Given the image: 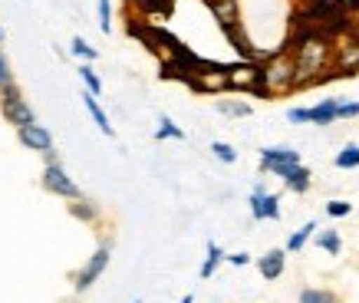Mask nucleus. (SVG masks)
I'll list each match as a JSON object with an SVG mask.
<instances>
[{"instance_id":"obj_10","label":"nucleus","mask_w":359,"mask_h":303,"mask_svg":"<svg viewBox=\"0 0 359 303\" xmlns=\"http://www.w3.org/2000/svg\"><path fill=\"white\" fill-rule=\"evenodd\" d=\"M17 139H20V145L23 149H30V152H50L53 149V132L46 129V126H27V129H17Z\"/></svg>"},{"instance_id":"obj_25","label":"nucleus","mask_w":359,"mask_h":303,"mask_svg":"<svg viewBox=\"0 0 359 303\" xmlns=\"http://www.w3.org/2000/svg\"><path fill=\"white\" fill-rule=\"evenodd\" d=\"M79 76H83V83H86V93H93V96H99V93H102V79H99L96 69H93L89 63L79 66Z\"/></svg>"},{"instance_id":"obj_13","label":"nucleus","mask_w":359,"mask_h":303,"mask_svg":"<svg viewBox=\"0 0 359 303\" xmlns=\"http://www.w3.org/2000/svg\"><path fill=\"white\" fill-rule=\"evenodd\" d=\"M283 184H287V191H294V195H306L310 184H313V172H310L306 165H297L294 172L283 178Z\"/></svg>"},{"instance_id":"obj_12","label":"nucleus","mask_w":359,"mask_h":303,"mask_svg":"<svg viewBox=\"0 0 359 303\" xmlns=\"http://www.w3.org/2000/svg\"><path fill=\"white\" fill-rule=\"evenodd\" d=\"M283 267H287V250H280V248L267 250V254L257 260V271H261L264 281H277L283 274Z\"/></svg>"},{"instance_id":"obj_20","label":"nucleus","mask_w":359,"mask_h":303,"mask_svg":"<svg viewBox=\"0 0 359 303\" xmlns=\"http://www.w3.org/2000/svg\"><path fill=\"white\" fill-rule=\"evenodd\" d=\"M300 303H339V297L333 290H316V287H306V290H300Z\"/></svg>"},{"instance_id":"obj_28","label":"nucleus","mask_w":359,"mask_h":303,"mask_svg":"<svg viewBox=\"0 0 359 303\" xmlns=\"http://www.w3.org/2000/svg\"><path fill=\"white\" fill-rule=\"evenodd\" d=\"M264 217H267V221H277V217H280V195H271V191L264 195Z\"/></svg>"},{"instance_id":"obj_1","label":"nucleus","mask_w":359,"mask_h":303,"mask_svg":"<svg viewBox=\"0 0 359 303\" xmlns=\"http://www.w3.org/2000/svg\"><path fill=\"white\" fill-rule=\"evenodd\" d=\"M290 56L297 66L294 89H310L320 86L327 79H337L333 73V36L323 30H300L297 27L294 40H290Z\"/></svg>"},{"instance_id":"obj_21","label":"nucleus","mask_w":359,"mask_h":303,"mask_svg":"<svg viewBox=\"0 0 359 303\" xmlns=\"http://www.w3.org/2000/svg\"><path fill=\"white\" fill-rule=\"evenodd\" d=\"M218 112H224V116H234V119H244V116H250V106H248V102H238V99H221V102H218Z\"/></svg>"},{"instance_id":"obj_33","label":"nucleus","mask_w":359,"mask_h":303,"mask_svg":"<svg viewBox=\"0 0 359 303\" xmlns=\"http://www.w3.org/2000/svg\"><path fill=\"white\" fill-rule=\"evenodd\" d=\"M287 119L294 122V126H304V122H310V109H304V106L287 109Z\"/></svg>"},{"instance_id":"obj_39","label":"nucleus","mask_w":359,"mask_h":303,"mask_svg":"<svg viewBox=\"0 0 359 303\" xmlns=\"http://www.w3.org/2000/svg\"><path fill=\"white\" fill-rule=\"evenodd\" d=\"M132 303H142V300H132Z\"/></svg>"},{"instance_id":"obj_14","label":"nucleus","mask_w":359,"mask_h":303,"mask_svg":"<svg viewBox=\"0 0 359 303\" xmlns=\"http://www.w3.org/2000/svg\"><path fill=\"white\" fill-rule=\"evenodd\" d=\"M337 109H339V99H323V102L310 106V122L313 126H333L337 122Z\"/></svg>"},{"instance_id":"obj_11","label":"nucleus","mask_w":359,"mask_h":303,"mask_svg":"<svg viewBox=\"0 0 359 303\" xmlns=\"http://www.w3.org/2000/svg\"><path fill=\"white\" fill-rule=\"evenodd\" d=\"M277 165H304L300 152L290 145H273V149H261V172H271Z\"/></svg>"},{"instance_id":"obj_38","label":"nucleus","mask_w":359,"mask_h":303,"mask_svg":"<svg viewBox=\"0 0 359 303\" xmlns=\"http://www.w3.org/2000/svg\"><path fill=\"white\" fill-rule=\"evenodd\" d=\"M0 43H4V27H0Z\"/></svg>"},{"instance_id":"obj_32","label":"nucleus","mask_w":359,"mask_h":303,"mask_svg":"<svg viewBox=\"0 0 359 303\" xmlns=\"http://www.w3.org/2000/svg\"><path fill=\"white\" fill-rule=\"evenodd\" d=\"M349 211H353V205H349V201H343V198H337V201H330V205H327V215L330 217H346Z\"/></svg>"},{"instance_id":"obj_4","label":"nucleus","mask_w":359,"mask_h":303,"mask_svg":"<svg viewBox=\"0 0 359 303\" xmlns=\"http://www.w3.org/2000/svg\"><path fill=\"white\" fill-rule=\"evenodd\" d=\"M188 83H191L198 93H221V89H228V66L195 60L191 69H188Z\"/></svg>"},{"instance_id":"obj_3","label":"nucleus","mask_w":359,"mask_h":303,"mask_svg":"<svg viewBox=\"0 0 359 303\" xmlns=\"http://www.w3.org/2000/svg\"><path fill=\"white\" fill-rule=\"evenodd\" d=\"M333 73L356 76L359 73V27H346L333 36Z\"/></svg>"},{"instance_id":"obj_2","label":"nucleus","mask_w":359,"mask_h":303,"mask_svg":"<svg viewBox=\"0 0 359 303\" xmlns=\"http://www.w3.org/2000/svg\"><path fill=\"white\" fill-rule=\"evenodd\" d=\"M294 79H297L294 56L283 46V50L271 53L261 63V89H257V96H287V93H297Z\"/></svg>"},{"instance_id":"obj_6","label":"nucleus","mask_w":359,"mask_h":303,"mask_svg":"<svg viewBox=\"0 0 359 303\" xmlns=\"http://www.w3.org/2000/svg\"><path fill=\"white\" fill-rule=\"evenodd\" d=\"M43 188L50 191V195H56V198H66V201H76V198H83V191H79V184L66 175V168L63 165H46L43 168Z\"/></svg>"},{"instance_id":"obj_16","label":"nucleus","mask_w":359,"mask_h":303,"mask_svg":"<svg viewBox=\"0 0 359 303\" xmlns=\"http://www.w3.org/2000/svg\"><path fill=\"white\" fill-rule=\"evenodd\" d=\"M205 264H201V277H215V271H218V264L221 260H228V254H224V250L218 248V244H215V241H208V248H205Z\"/></svg>"},{"instance_id":"obj_17","label":"nucleus","mask_w":359,"mask_h":303,"mask_svg":"<svg viewBox=\"0 0 359 303\" xmlns=\"http://www.w3.org/2000/svg\"><path fill=\"white\" fill-rule=\"evenodd\" d=\"M313 231H316V221H306V224L300 227V231H294V234H290V241H287V248H283V250H290V254L304 250V248H306V241L313 238Z\"/></svg>"},{"instance_id":"obj_7","label":"nucleus","mask_w":359,"mask_h":303,"mask_svg":"<svg viewBox=\"0 0 359 303\" xmlns=\"http://www.w3.org/2000/svg\"><path fill=\"white\" fill-rule=\"evenodd\" d=\"M228 89H241V93H254L261 89V63H250V60H241V63L228 66Z\"/></svg>"},{"instance_id":"obj_31","label":"nucleus","mask_w":359,"mask_h":303,"mask_svg":"<svg viewBox=\"0 0 359 303\" xmlns=\"http://www.w3.org/2000/svg\"><path fill=\"white\" fill-rule=\"evenodd\" d=\"M7 86H13V73H11V60H7V53L0 50V93Z\"/></svg>"},{"instance_id":"obj_24","label":"nucleus","mask_w":359,"mask_h":303,"mask_svg":"<svg viewBox=\"0 0 359 303\" xmlns=\"http://www.w3.org/2000/svg\"><path fill=\"white\" fill-rule=\"evenodd\" d=\"M69 53L73 56H79V60H83V63H93V60H96V50H93V46L86 43V40H83V36H73V43H69Z\"/></svg>"},{"instance_id":"obj_29","label":"nucleus","mask_w":359,"mask_h":303,"mask_svg":"<svg viewBox=\"0 0 359 303\" xmlns=\"http://www.w3.org/2000/svg\"><path fill=\"white\" fill-rule=\"evenodd\" d=\"M139 11H145V13H172V0H139Z\"/></svg>"},{"instance_id":"obj_9","label":"nucleus","mask_w":359,"mask_h":303,"mask_svg":"<svg viewBox=\"0 0 359 303\" xmlns=\"http://www.w3.org/2000/svg\"><path fill=\"white\" fill-rule=\"evenodd\" d=\"M208 11L215 13V20L221 23V30L231 33L241 27V4L238 0H205Z\"/></svg>"},{"instance_id":"obj_36","label":"nucleus","mask_w":359,"mask_h":303,"mask_svg":"<svg viewBox=\"0 0 359 303\" xmlns=\"http://www.w3.org/2000/svg\"><path fill=\"white\" fill-rule=\"evenodd\" d=\"M43 162H46V165H60V159H56V152H53V149L43 152Z\"/></svg>"},{"instance_id":"obj_15","label":"nucleus","mask_w":359,"mask_h":303,"mask_svg":"<svg viewBox=\"0 0 359 303\" xmlns=\"http://www.w3.org/2000/svg\"><path fill=\"white\" fill-rule=\"evenodd\" d=\"M83 106L89 109V116H93V122L99 126V132H102V135H116V132H112V126H109V116L102 112V106H99V99L93 96V93H83Z\"/></svg>"},{"instance_id":"obj_30","label":"nucleus","mask_w":359,"mask_h":303,"mask_svg":"<svg viewBox=\"0 0 359 303\" xmlns=\"http://www.w3.org/2000/svg\"><path fill=\"white\" fill-rule=\"evenodd\" d=\"M99 30L102 33L112 30V4L109 0H99Z\"/></svg>"},{"instance_id":"obj_19","label":"nucleus","mask_w":359,"mask_h":303,"mask_svg":"<svg viewBox=\"0 0 359 303\" xmlns=\"http://www.w3.org/2000/svg\"><path fill=\"white\" fill-rule=\"evenodd\" d=\"M316 244L327 250V254H333L337 257L339 250H343V241H339V231H333V227H327V231H320L316 234Z\"/></svg>"},{"instance_id":"obj_22","label":"nucleus","mask_w":359,"mask_h":303,"mask_svg":"<svg viewBox=\"0 0 359 303\" xmlns=\"http://www.w3.org/2000/svg\"><path fill=\"white\" fill-rule=\"evenodd\" d=\"M264 195H267V188L264 184H254V191H250V215H254V221H267L264 217Z\"/></svg>"},{"instance_id":"obj_8","label":"nucleus","mask_w":359,"mask_h":303,"mask_svg":"<svg viewBox=\"0 0 359 303\" xmlns=\"http://www.w3.org/2000/svg\"><path fill=\"white\" fill-rule=\"evenodd\" d=\"M109 257H112L109 244H99L96 254H93V257H89L86 264H83V271L76 274V290H79V293L89 290V287H93V283H96L99 277H102V271L109 267Z\"/></svg>"},{"instance_id":"obj_26","label":"nucleus","mask_w":359,"mask_h":303,"mask_svg":"<svg viewBox=\"0 0 359 303\" xmlns=\"http://www.w3.org/2000/svg\"><path fill=\"white\" fill-rule=\"evenodd\" d=\"M155 139H185V132L178 129L168 116H162V119H158V129H155Z\"/></svg>"},{"instance_id":"obj_5","label":"nucleus","mask_w":359,"mask_h":303,"mask_svg":"<svg viewBox=\"0 0 359 303\" xmlns=\"http://www.w3.org/2000/svg\"><path fill=\"white\" fill-rule=\"evenodd\" d=\"M0 112H4V119L11 122V126H17V129H27V126H33V122H36L30 102L23 99V93L17 89V83L0 93Z\"/></svg>"},{"instance_id":"obj_34","label":"nucleus","mask_w":359,"mask_h":303,"mask_svg":"<svg viewBox=\"0 0 359 303\" xmlns=\"http://www.w3.org/2000/svg\"><path fill=\"white\" fill-rule=\"evenodd\" d=\"M359 116V102H339L337 119H356Z\"/></svg>"},{"instance_id":"obj_35","label":"nucleus","mask_w":359,"mask_h":303,"mask_svg":"<svg viewBox=\"0 0 359 303\" xmlns=\"http://www.w3.org/2000/svg\"><path fill=\"white\" fill-rule=\"evenodd\" d=\"M228 264H234V267H248V264H250V254H244V250H238V254H228Z\"/></svg>"},{"instance_id":"obj_37","label":"nucleus","mask_w":359,"mask_h":303,"mask_svg":"<svg viewBox=\"0 0 359 303\" xmlns=\"http://www.w3.org/2000/svg\"><path fill=\"white\" fill-rule=\"evenodd\" d=\"M182 303H195V293H185V297H182Z\"/></svg>"},{"instance_id":"obj_18","label":"nucleus","mask_w":359,"mask_h":303,"mask_svg":"<svg viewBox=\"0 0 359 303\" xmlns=\"http://www.w3.org/2000/svg\"><path fill=\"white\" fill-rule=\"evenodd\" d=\"M69 215L79 217V221H96V217H99V205H93L89 198H76V201L69 205Z\"/></svg>"},{"instance_id":"obj_27","label":"nucleus","mask_w":359,"mask_h":303,"mask_svg":"<svg viewBox=\"0 0 359 303\" xmlns=\"http://www.w3.org/2000/svg\"><path fill=\"white\" fill-rule=\"evenodd\" d=\"M211 152H215V159L224 165L238 162V152H234V145H228V142H211Z\"/></svg>"},{"instance_id":"obj_23","label":"nucleus","mask_w":359,"mask_h":303,"mask_svg":"<svg viewBox=\"0 0 359 303\" xmlns=\"http://www.w3.org/2000/svg\"><path fill=\"white\" fill-rule=\"evenodd\" d=\"M333 165H337V168H359V145H346V149L333 159Z\"/></svg>"}]
</instances>
